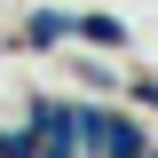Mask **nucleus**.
Listing matches in <instances>:
<instances>
[{
    "mask_svg": "<svg viewBox=\"0 0 158 158\" xmlns=\"http://www.w3.org/2000/svg\"><path fill=\"white\" fill-rule=\"evenodd\" d=\"M95 158H150V135H142L135 118L103 111V142H95Z\"/></svg>",
    "mask_w": 158,
    "mask_h": 158,
    "instance_id": "1",
    "label": "nucleus"
},
{
    "mask_svg": "<svg viewBox=\"0 0 158 158\" xmlns=\"http://www.w3.org/2000/svg\"><path fill=\"white\" fill-rule=\"evenodd\" d=\"M79 40H87V48H127L118 16H79Z\"/></svg>",
    "mask_w": 158,
    "mask_h": 158,
    "instance_id": "2",
    "label": "nucleus"
},
{
    "mask_svg": "<svg viewBox=\"0 0 158 158\" xmlns=\"http://www.w3.org/2000/svg\"><path fill=\"white\" fill-rule=\"evenodd\" d=\"M24 32H32V40H40V48H48V40H63V32H71V16H56V8H40V16H32V24H24Z\"/></svg>",
    "mask_w": 158,
    "mask_h": 158,
    "instance_id": "3",
    "label": "nucleus"
},
{
    "mask_svg": "<svg viewBox=\"0 0 158 158\" xmlns=\"http://www.w3.org/2000/svg\"><path fill=\"white\" fill-rule=\"evenodd\" d=\"M135 95H142V103H150V111H158V79H142V87H135Z\"/></svg>",
    "mask_w": 158,
    "mask_h": 158,
    "instance_id": "4",
    "label": "nucleus"
},
{
    "mask_svg": "<svg viewBox=\"0 0 158 158\" xmlns=\"http://www.w3.org/2000/svg\"><path fill=\"white\" fill-rule=\"evenodd\" d=\"M150 158H158V150H150Z\"/></svg>",
    "mask_w": 158,
    "mask_h": 158,
    "instance_id": "5",
    "label": "nucleus"
}]
</instances>
